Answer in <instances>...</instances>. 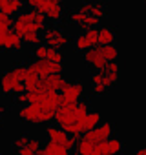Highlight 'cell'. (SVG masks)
<instances>
[{
  "mask_svg": "<svg viewBox=\"0 0 146 155\" xmlns=\"http://www.w3.org/2000/svg\"><path fill=\"white\" fill-rule=\"evenodd\" d=\"M101 122H102V115H101L99 111H91V110H90V113H88L86 119H84V133H86V131H91V130L97 128Z\"/></svg>",
  "mask_w": 146,
  "mask_h": 155,
  "instance_id": "cell-22",
  "label": "cell"
},
{
  "mask_svg": "<svg viewBox=\"0 0 146 155\" xmlns=\"http://www.w3.org/2000/svg\"><path fill=\"white\" fill-rule=\"evenodd\" d=\"M79 9L82 11V13H86V15H90V17H95V18H104V17H108V11H106V6L102 4V2H99V0H90V2H84V4H81L79 6Z\"/></svg>",
  "mask_w": 146,
  "mask_h": 155,
  "instance_id": "cell-17",
  "label": "cell"
},
{
  "mask_svg": "<svg viewBox=\"0 0 146 155\" xmlns=\"http://www.w3.org/2000/svg\"><path fill=\"white\" fill-rule=\"evenodd\" d=\"M28 140H29V137H28V135H18V137L13 140V144H11V146H13V150L17 151V150H20V148H24V146L28 144Z\"/></svg>",
  "mask_w": 146,
  "mask_h": 155,
  "instance_id": "cell-31",
  "label": "cell"
},
{
  "mask_svg": "<svg viewBox=\"0 0 146 155\" xmlns=\"http://www.w3.org/2000/svg\"><path fill=\"white\" fill-rule=\"evenodd\" d=\"M53 115H55L53 111H48L38 104H24L18 110L20 120H24L28 124H48L53 120Z\"/></svg>",
  "mask_w": 146,
  "mask_h": 155,
  "instance_id": "cell-4",
  "label": "cell"
},
{
  "mask_svg": "<svg viewBox=\"0 0 146 155\" xmlns=\"http://www.w3.org/2000/svg\"><path fill=\"white\" fill-rule=\"evenodd\" d=\"M88 113H90V104L82 101L75 104H60L53 115V120L69 137L79 140L84 131V119Z\"/></svg>",
  "mask_w": 146,
  "mask_h": 155,
  "instance_id": "cell-1",
  "label": "cell"
},
{
  "mask_svg": "<svg viewBox=\"0 0 146 155\" xmlns=\"http://www.w3.org/2000/svg\"><path fill=\"white\" fill-rule=\"evenodd\" d=\"M22 9H24V2H22V0H8V2H6L2 8H0V11L6 13V15H9V17L20 15Z\"/></svg>",
  "mask_w": 146,
  "mask_h": 155,
  "instance_id": "cell-18",
  "label": "cell"
},
{
  "mask_svg": "<svg viewBox=\"0 0 146 155\" xmlns=\"http://www.w3.org/2000/svg\"><path fill=\"white\" fill-rule=\"evenodd\" d=\"M38 81H40V77H38V75H37L31 68H28V75H26V79H24V88H26V91L37 90Z\"/></svg>",
  "mask_w": 146,
  "mask_h": 155,
  "instance_id": "cell-25",
  "label": "cell"
},
{
  "mask_svg": "<svg viewBox=\"0 0 146 155\" xmlns=\"http://www.w3.org/2000/svg\"><path fill=\"white\" fill-rule=\"evenodd\" d=\"M106 148H108V153H110V155H119V153H122L124 144H122L121 139H117V137H110V139L106 140Z\"/></svg>",
  "mask_w": 146,
  "mask_h": 155,
  "instance_id": "cell-23",
  "label": "cell"
},
{
  "mask_svg": "<svg viewBox=\"0 0 146 155\" xmlns=\"http://www.w3.org/2000/svg\"><path fill=\"white\" fill-rule=\"evenodd\" d=\"M17 104H20V106L28 104V93H26V91H22V93L17 95Z\"/></svg>",
  "mask_w": 146,
  "mask_h": 155,
  "instance_id": "cell-34",
  "label": "cell"
},
{
  "mask_svg": "<svg viewBox=\"0 0 146 155\" xmlns=\"http://www.w3.org/2000/svg\"><path fill=\"white\" fill-rule=\"evenodd\" d=\"M115 31L113 28H99V46H108V44H115Z\"/></svg>",
  "mask_w": 146,
  "mask_h": 155,
  "instance_id": "cell-21",
  "label": "cell"
},
{
  "mask_svg": "<svg viewBox=\"0 0 146 155\" xmlns=\"http://www.w3.org/2000/svg\"><path fill=\"white\" fill-rule=\"evenodd\" d=\"M46 135H48V140H49V142L60 144V146H64L68 151L77 146V139L69 137V135H68L62 128H58V126H48V128H46Z\"/></svg>",
  "mask_w": 146,
  "mask_h": 155,
  "instance_id": "cell-7",
  "label": "cell"
},
{
  "mask_svg": "<svg viewBox=\"0 0 146 155\" xmlns=\"http://www.w3.org/2000/svg\"><path fill=\"white\" fill-rule=\"evenodd\" d=\"M49 2H58V4H62V2H64V0H49Z\"/></svg>",
  "mask_w": 146,
  "mask_h": 155,
  "instance_id": "cell-38",
  "label": "cell"
},
{
  "mask_svg": "<svg viewBox=\"0 0 146 155\" xmlns=\"http://www.w3.org/2000/svg\"><path fill=\"white\" fill-rule=\"evenodd\" d=\"M91 86H106V88H108L104 71H95V73L91 75ZM108 90H110V88H108Z\"/></svg>",
  "mask_w": 146,
  "mask_h": 155,
  "instance_id": "cell-29",
  "label": "cell"
},
{
  "mask_svg": "<svg viewBox=\"0 0 146 155\" xmlns=\"http://www.w3.org/2000/svg\"><path fill=\"white\" fill-rule=\"evenodd\" d=\"M77 153L79 155H93V150H95V144H91L90 140H86L84 137H81L77 140V146H75Z\"/></svg>",
  "mask_w": 146,
  "mask_h": 155,
  "instance_id": "cell-24",
  "label": "cell"
},
{
  "mask_svg": "<svg viewBox=\"0 0 146 155\" xmlns=\"http://www.w3.org/2000/svg\"><path fill=\"white\" fill-rule=\"evenodd\" d=\"M68 81L62 77V73H57V75H49V77H46V79H40L38 81V84H37V90H40V91H60L62 88H64V84H66Z\"/></svg>",
  "mask_w": 146,
  "mask_h": 155,
  "instance_id": "cell-12",
  "label": "cell"
},
{
  "mask_svg": "<svg viewBox=\"0 0 146 155\" xmlns=\"http://www.w3.org/2000/svg\"><path fill=\"white\" fill-rule=\"evenodd\" d=\"M69 20H71L73 24L81 26L82 29H88V28H99V24H101V18L90 17V15L82 13L81 9H75V11H71V13H69Z\"/></svg>",
  "mask_w": 146,
  "mask_h": 155,
  "instance_id": "cell-15",
  "label": "cell"
},
{
  "mask_svg": "<svg viewBox=\"0 0 146 155\" xmlns=\"http://www.w3.org/2000/svg\"><path fill=\"white\" fill-rule=\"evenodd\" d=\"M28 75V66L24 64H17L11 69H8L2 77H0V90L6 95H18L22 91H26L24 88V79Z\"/></svg>",
  "mask_w": 146,
  "mask_h": 155,
  "instance_id": "cell-3",
  "label": "cell"
},
{
  "mask_svg": "<svg viewBox=\"0 0 146 155\" xmlns=\"http://www.w3.org/2000/svg\"><path fill=\"white\" fill-rule=\"evenodd\" d=\"M0 155H2V153H0Z\"/></svg>",
  "mask_w": 146,
  "mask_h": 155,
  "instance_id": "cell-40",
  "label": "cell"
},
{
  "mask_svg": "<svg viewBox=\"0 0 146 155\" xmlns=\"http://www.w3.org/2000/svg\"><path fill=\"white\" fill-rule=\"evenodd\" d=\"M40 91V90H38ZM33 104H38V106H42L44 110H48V111H57V108L60 106V95L58 93H55V91H40V95H38V101L37 102H33Z\"/></svg>",
  "mask_w": 146,
  "mask_h": 155,
  "instance_id": "cell-16",
  "label": "cell"
},
{
  "mask_svg": "<svg viewBox=\"0 0 146 155\" xmlns=\"http://www.w3.org/2000/svg\"><path fill=\"white\" fill-rule=\"evenodd\" d=\"M0 49L6 51H22L24 49V40L13 31H0Z\"/></svg>",
  "mask_w": 146,
  "mask_h": 155,
  "instance_id": "cell-11",
  "label": "cell"
},
{
  "mask_svg": "<svg viewBox=\"0 0 146 155\" xmlns=\"http://www.w3.org/2000/svg\"><path fill=\"white\" fill-rule=\"evenodd\" d=\"M4 113H6V106H2V104H0V122H2V117H4Z\"/></svg>",
  "mask_w": 146,
  "mask_h": 155,
  "instance_id": "cell-36",
  "label": "cell"
},
{
  "mask_svg": "<svg viewBox=\"0 0 146 155\" xmlns=\"http://www.w3.org/2000/svg\"><path fill=\"white\" fill-rule=\"evenodd\" d=\"M26 4H28L31 9H38V8L44 4V0H26Z\"/></svg>",
  "mask_w": 146,
  "mask_h": 155,
  "instance_id": "cell-32",
  "label": "cell"
},
{
  "mask_svg": "<svg viewBox=\"0 0 146 155\" xmlns=\"http://www.w3.org/2000/svg\"><path fill=\"white\" fill-rule=\"evenodd\" d=\"M42 40L46 42V46L49 48H57V49H62L64 46L69 44V37L57 26H49L44 29L42 33Z\"/></svg>",
  "mask_w": 146,
  "mask_h": 155,
  "instance_id": "cell-6",
  "label": "cell"
},
{
  "mask_svg": "<svg viewBox=\"0 0 146 155\" xmlns=\"http://www.w3.org/2000/svg\"><path fill=\"white\" fill-rule=\"evenodd\" d=\"M82 58H84V62H86L90 68H93L95 71H102V69L106 68V64H108V60L102 57V53H101L99 48H90V49H86Z\"/></svg>",
  "mask_w": 146,
  "mask_h": 155,
  "instance_id": "cell-14",
  "label": "cell"
},
{
  "mask_svg": "<svg viewBox=\"0 0 146 155\" xmlns=\"http://www.w3.org/2000/svg\"><path fill=\"white\" fill-rule=\"evenodd\" d=\"M46 58L51 60V62H60V64H62L64 55H62L60 49H57V48H49V46H48V55H46Z\"/></svg>",
  "mask_w": 146,
  "mask_h": 155,
  "instance_id": "cell-27",
  "label": "cell"
},
{
  "mask_svg": "<svg viewBox=\"0 0 146 155\" xmlns=\"http://www.w3.org/2000/svg\"><path fill=\"white\" fill-rule=\"evenodd\" d=\"M28 68H31L40 79H46V77H49V75L62 73V69H64V66L60 62H51L48 58H35Z\"/></svg>",
  "mask_w": 146,
  "mask_h": 155,
  "instance_id": "cell-5",
  "label": "cell"
},
{
  "mask_svg": "<svg viewBox=\"0 0 146 155\" xmlns=\"http://www.w3.org/2000/svg\"><path fill=\"white\" fill-rule=\"evenodd\" d=\"M133 155H146V146H142V148H139Z\"/></svg>",
  "mask_w": 146,
  "mask_h": 155,
  "instance_id": "cell-35",
  "label": "cell"
},
{
  "mask_svg": "<svg viewBox=\"0 0 146 155\" xmlns=\"http://www.w3.org/2000/svg\"><path fill=\"white\" fill-rule=\"evenodd\" d=\"M91 91H93V95H104L108 91V88L106 86H91Z\"/></svg>",
  "mask_w": 146,
  "mask_h": 155,
  "instance_id": "cell-33",
  "label": "cell"
},
{
  "mask_svg": "<svg viewBox=\"0 0 146 155\" xmlns=\"http://www.w3.org/2000/svg\"><path fill=\"white\" fill-rule=\"evenodd\" d=\"M46 55H48V46L46 44L35 46V49H33V57L35 58H46Z\"/></svg>",
  "mask_w": 146,
  "mask_h": 155,
  "instance_id": "cell-30",
  "label": "cell"
},
{
  "mask_svg": "<svg viewBox=\"0 0 146 155\" xmlns=\"http://www.w3.org/2000/svg\"><path fill=\"white\" fill-rule=\"evenodd\" d=\"M44 29H46V17L37 9L24 11V13L17 15V18L13 20V31L20 38L28 33H40Z\"/></svg>",
  "mask_w": 146,
  "mask_h": 155,
  "instance_id": "cell-2",
  "label": "cell"
},
{
  "mask_svg": "<svg viewBox=\"0 0 146 155\" xmlns=\"http://www.w3.org/2000/svg\"><path fill=\"white\" fill-rule=\"evenodd\" d=\"M73 46H75L77 51H86V49H90V48H97V46H99V29H97V28H88V29H84L81 35L75 37Z\"/></svg>",
  "mask_w": 146,
  "mask_h": 155,
  "instance_id": "cell-8",
  "label": "cell"
},
{
  "mask_svg": "<svg viewBox=\"0 0 146 155\" xmlns=\"http://www.w3.org/2000/svg\"><path fill=\"white\" fill-rule=\"evenodd\" d=\"M22 40H24V44H28V46H38V44L42 42V35H40V33H28V35L22 37Z\"/></svg>",
  "mask_w": 146,
  "mask_h": 155,
  "instance_id": "cell-28",
  "label": "cell"
},
{
  "mask_svg": "<svg viewBox=\"0 0 146 155\" xmlns=\"http://www.w3.org/2000/svg\"><path fill=\"white\" fill-rule=\"evenodd\" d=\"M144 4H146V0H144Z\"/></svg>",
  "mask_w": 146,
  "mask_h": 155,
  "instance_id": "cell-39",
  "label": "cell"
},
{
  "mask_svg": "<svg viewBox=\"0 0 146 155\" xmlns=\"http://www.w3.org/2000/svg\"><path fill=\"white\" fill-rule=\"evenodd\" d=\"M99 49H101V53H102V57L108 60V62H111V60H117L119 58V49H117V46L115 44H108V46H99Z\"/></svg>",
  "mask_w": 146,
  "mask_h": 155,
  "instance_id": "cell-26",
  "label": "cell"
},
{
  "mask_svg": "<svg viewBox=\"0 0 146 155\" xmlns=\"http://www.w3.org/2000/svg\"><path fill=\"white\" fill-rule=\"evenodd\" d=\"M6 2H8V0H0V8H2V6H4Z\"/></svg>",
  "mask_w": 146,
  "mask_h": 155,
  "instance_id": "cell-37",
  "label": "cell"
},
{
  "mask_svg": "<svg viewBox=\"0 0 146 155\" xmlns=\"http://www.w3.org/2000/svg\"><path fill=\"white\" fill-rule=\"evenodd\" d=\"M86 140H90L91 144H99V142H104L108 140L110 137H113V124L111 122H101L97 128H93L91 131H86L82 135Z\"/></svg>",
  "mask_w": 146,
  "mask_h": 155,
  "instance_id": "cell-10",
  "label": "cell"
},
{
  "mask_svg": "<svg viewBox=\"0 0 146 155\" xmlns=\"http://www.w3.org/2000/svg\"><path fill=\"white\" fill-rule=\"evenodd\" d=\"M82 95H84L82 82H66L64 88L60 90V104H75V102H81Z\"/></svg>",
  "mask_w": 146,
  "mask_h": 155,
  "instance_id": "cell-9",
  "label": "cell"
},
{
  "mask_svg": "<svg viewBox=\"0 0 146 155\" xmlns=\"http://www.w3.org/2000/svg\"><path fill=\"white\" fill-rule=\"evenodd\" d=\"M69 151L64 148V146H60V144H55V142H49L48 140V144H44L42 148H40V151H38V155H68Z\"/></svg>",
  "mask_w": 146,
  "mask_h": 155,
  "instance_id": "cell-19",
  "label": "cell"
},
{
  "mask_svg": "<svg viewBox=\"0 0 146 155\" xmlns=\"http://www.w3.org/2000/svg\"><path fill=\"white\" fill-rule=\"evenodd\" d=\"M40 148H42V144H40V140H38V139H29V140H28V144H26L24 148L17 150L15 153H17V155H38Z\"/></svg>",
  "mask_w": 146,
  "mask_h": 155,
  "instance_id": "cell-20",
  "label": "cell"
},
{
  "mask_svg": "<svg viewBox=\"0 0 146 155\" xmlns=\"http://www.w3.org/2000/svg\"><path fill=\"white\" fill-rule=\"evenodd\" d=\"M37 11H40V13L46 17V20H51V22H58V20H62V17H64V8H62V4H58V2H49V0H44V4H42Z\"/></svg>",
  "mask_w": 146,
  "mask_h": 155,
  "instance_id": "cell-13",
  "label": "cell"
}]
</instances>
